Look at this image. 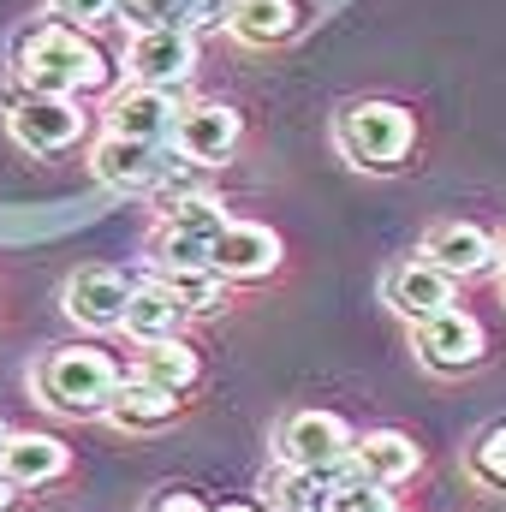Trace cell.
Wrapping results in <instances>:
<instances>
[{"instance_id":"cell-29","label":"cell","mask_w":506,"mask_h":512,"mask_svg":"<svg viewBox=\"0 0 506 512\" xmlns=\"http://www.w3.org/2000/svg\"><path fill=\"white\" fill-rule=\"evenodd\" d=\"M149 512H209V507H203L191 489H161V495L149 501Z\"/></svg>"},{"instance_id":"cell-17","label":"cell","mask_w":506,"mask_h":512,"mask_svg":"<svg viewBox=\"0 0 506 512\" xmlns=\"http://www.w3.org/2000/svg\"><path fill=\"white\" fill-rule=\"evenodd\" d=\"M298 24H304L298 0H233L227 6V30L245 48H280V42L298 36Z\"/></svg>"},{"instance_id":"cell-26","label":"cell","mask_w":506,"mask_h":512,"mask_svg":"<svg viewBox=\"0 0 506 512\" xmlns=\"http://www.w3.org/2000/svg\"><path fill=\"white\" fill-rule=\"evenodd\" d=\"M155 268H209V245L185 233H155Z\"/></svg>"},{"instance_id":"cell-23","label":"cell","mask_w":506,"mask_h":512,"mask_svg":"<svg viewBox=\"0 0 506 512\" xmlns=\"http://www.w3.org/2000/svg\"><path fill=\"white\" fill-rule=\"evenodd\" d=\"M161 280L173 286V298H179L191 316H209V310H221V304H227V292H221V274H215V268H161Z\"/></svg>"},{"instance_id":"cell-10","label":"cell","mask_w":506,"mask_h":512,"mask_svg":"<svg viewBox=\"0 0 506 512\" xmlns=\"http://www.w3.org/2000/svg\"><path fill=\"white\" fill-rule=\"evenodd\" d=\"M423 262L429 268H441L447 280H477V274H489L495 268V239L477 227V221H435L429 233H423Z\"/></svg>"},{"instance_id":"cell-5","label":"cell","mask_w":506,"mask_h":512,"mask_svg":"<svg viewBox=\"0 0 506 512\" xmlns=\"http://www.w3.org/2000/svg\"><path fill=\"white\" fill-rule=\"evenodd\" d=\"M197 72V36L191 30H173V24H137L126 48V78L143 90H185Z\"/></svg>"},{"instance_id":"cell-3","label":"cell","mask_w":506,"mask_h":512,"mask_svg":"<svg viewBox=\"0 0 506 512\" xmlns=\"http://www.w3.org/2000/svg\"><path fill=\"white\" fill-rule=\"evenodd\" d=\"M334 143L352 167H370V173H387L411 155L417 143V120L399 108V102H352L340 108L334 120Z\"/></svg>"},{"instance_id":"cell-22","label":"cell","mask_w":506,"mask_h":512,"mask_svg":"<svg viewBox=\"0 0 506 512\" xmlns=\"http://www.w3.org/2000/svg\"><path fill=\"white\" fill-rule=\"evenodd\" d=\"M334 501V483L322 477V471H280L274 477V512H328Z\"/></svg>"},{"instance_id":"cell-20","label":"cell","mask_w":506,"mask_h":512,"mask_svg":"<svg viewBox=\"0 0 506 512\" xmlns=\"http://www.w3.org/2000/svg\"><path fill=\"white\" fill-rule=\"evenodd\" d=\"M131 376L149 382V387H167V393H185V387L203 376V364H197V352H191L185 334H179V340H149V346H137Z\"/></svg>"},{"instance_id":"cell-32","label":"cell","mask_w":506,"mask_h":512,"mask_svg":"<svg viewBox=\"0 0 506 512\" xmlns=\"http://www.w3.org/2000/svg\"><path fill=\"white\" fill-rule=\"evenodd\" d=\"M215 512H256V507H245V501H233V507H215Z\"/></svg>"},{"instance_id":"cell-24","label":"cell","mask_w":506,"mask_h":512,"mask_svg":"<svg viewBox=\"0 0 506 512\" xmlns=\"http://www.w3.org/2000/svg\"><path fill=\"white\" fill-rule=\"evenodd\" d=\"M471 477H477L483 489H506V423H495V429L477 435V447H471Z\"/></svg>"},{"instance_id":"cell-4","label":"cell","mask_w":506,"mask_h":512,"mask_svg":"<svg viewBox=\"0 0 506 512\" xmlns=\"http://www.w3.org/2000/svg\"><path fill=\"white\" fill-rule=\"evenodd\" d=\"M90 126V114L78 108V96H36V90H6V131L18 149L30 155H60L72 149Z\"/></svg>"},{"instance_id":"cell-30","label":"cell","mask_w":506,"mask_h":512,"mask_svg":"<svg viewBox=\"0 0 506 512\" xmlns=\"http://www.w3.org/2000/svg\"><path fill=\"white\" fill-rule=\"evenodd\" d=\"M12 495H18V489H12V483H6V471H0V512L12 507Z\"/></svg>"},{"instance_id":"cell-7","label":"cell","mask_w":506,"mask_h":512,"mask_svg":"<svg viewBox=\"0 0 506 512\" xmlns=\"http://www.w3.org/2000/svg\"><path fill=\"white\" fill-rule=\"evenodd\" d=\"M239 137H245L239 108H227V102H191V108H179L167 143H173V155H185L197 167H221L239 149Z\"/></svg>"},{"instance_id":"cell-31","label":"cell","mask_w":506,"mask_h":512,"mask_svg":"<svg viewBox=\"0 0 506 512\" xmlns=\"http://www.w3.org/2000/svg\"><path fill=\"white\" fill-rule=\"evenodd\" d=\"M495 268H506V239H501V245H495Z\"/></svg>"},{"instance_id":"cell-16","label":"cell","mask_w":506,"mask_h":512,"mask_svg":"<svg viewBox=\"0 0 506 512\" xmlns=\"http://www.w3.org/2000/svg\"><path fill=\"white\" fill-rule=\"evenodd\" d=\"M66 459H72L66 441L60 435H36V429L6 435V447H0V471H6L12 489H42V483L66 477Z\"/></svg>"},{"instance_id":"cell-14","label":"cell","mask_w":506,"mask_h":512,"mask_svg":"<svg viewBox=\"0 0 506 512\" xmlns=\"http://www.w3.org/2000/svg\"><path fill=\"white\" fill-rule=\"evenodd\" d=\"M185 304L173 298V286L161 280V274H149V280H131V298H126V328L137 346H149V340H179L185 334Z\"/></svg>"},{"instance_id":"cell-28","label":"cell","mask_w":506,"mask_h":512,"mask_svg":"<svg viewBox=\"0 0 506 512\" xmlns=\"http://www.w3.org/2000/svg\"><path fill=\"white\" fill-rule=\"evenodd\" d=\"M120 6H126L137 24H179V12H185L191 0H120Z\"/></svg>"},{"instance_id":"cell-11","label":"cell","mask_w":506,"mask_h":512,"mask_svg":"<svg viewBox=\"0 0 506 512\" xmlns=\"http://www.w3.org/2000/svg\"><path fill=\"white\" fill-rule=\"evenodd\" d=\"M209 268L221 280H268L280 268V239L256 221H227L221 239L209 245Z\"/></svg>"},{"instance_id":"cell-2","label":"cell","mask_w":506,"mask_h":512,"mask_svg":"<svg viewBox=\"0 0 506 512\" xmlns=\"http://www.w3.org/2000/svg\"><path fill=\"white\" fill-rule=\"evenodd\" d=\"M120 387V364L96 346H60L36 364V393L42 405L66 411V417H102L108 399Z\"/></svg>"},{"instance_id":"cell-18","label":"cell","mask_w":506,"mask_h":512,"mask_svg":"<svg viewBox=\"0 0 506 512\" xmlns=\"http://www.w3.org/2000/svg\"><path fill=\"white\" fill-rule=\"evenodd\" d=\"M352 465H358L364 483L393 489V483H405V477L423 465V453H417V441L399 435V429H370L364 441H352Z\"/></svg>"},{"instance_id":"cell-33","label":"cell","mask_w":506,"mask_h":512,"mask_svg":"<svg viewBox=\"0 0 506 512\" xmlns=\"http://www.w3.org/2000/svg\"><path fill=\"white\" fill-rule=\"evenodd\" d=\"M0 447H6V423H0Z\"/></svg>"},{"instance_id":"cell-21","label":"cell","mask_w":506,"mask_h":512,"mask_svg":"<svg viewBox=\"0 0 506 512\" xmlns=\"http://www.w3.org/2000/svg\"><path fill=\"white\" fill-rule=\"evenodd\" d=\"M227 221L233 215H227V203L215 191H191V197H173L161 209V233H185V239H203V245H215Z\"/></svg>"},{"instance_id":"cell-19","label":"cell","mask_w":506,"mask_h":512,"mask_svg":"<svg viewBox=\"0 0 506 512\" xmlns=\"http://www.w3.org/2000/svg\"><path fill=\"white\" fill-rule=\"evenodd\" d=\"M102 417L120 423V429H167L179 417V393L149 387V382H137V376H120V387H114V399H108Z\"/></svg>"},{"instance_id":"cell-25","label":"cell","mask_w":506,"mask_h":512,"mask_svg":"<svg viewBox=\"0 0 506 512\" xmlns=\"http://www.w3.org/2000/svg\"><path fill=\"white\" fill-rule=\"evenodd\" d=\"M120 0H48V18L54 24H72V30H96V24H114Z\"/></svg>"},{"instance_id":"cell-13","label":"cell","mask_w":506,"mask_h":512,"mask_svg":"<svg viewBox=\"0 0 506 512\" xmlns=\"http://www.w3.org/2000/svg\"><path fill=\"white\" fill-rule=\"evenodd\" d=\"M453 286L459 280H447L441 268H429L423 256H411V262H399L393 274H387V310L393 316H405V322H423V316H441V310H453Z\"/></svg>"},{"instance_id":"cell-12","label":"cell","mask_w":506,"mask_h":512,"mask_svg":"<svg viewBox=\"0 0 506 512\" xmlns=\"http://www.w3.org/2000/svg\"><path fill=\"white\" fill-rule=\"evenodd\" d=\"M161 161H167L161 143H137V137H120V131H102L96 149H90V167L108 191H149Z\"/></svg>"},{"instance_id":"cell-15","label":"cell","mask_w":506,"mask_h":512,"mask_svg":"<svg viewBox=\"0 0 506 512\" xmlns=\"http://www.w3.org/2000/svg\"><path fill=\"white\" fill-rule=\"evenodd\" d=\"M173 120H179V96H173V90L126 84V90L108 102V131L137 137V143H167V137H173Z\"/></svg>"},{"instance_id":"cell-1","label":"cell","mask_w":506,"mask_h":512,"mask_svg":"<svg viewBox=\"0 0 506 512\" xmlns=\"http://www.w3.org/2000/svg\"><path fill=\"white\" fill-rule=\"evenodd\" d=\"M12 84L18 90H36V96H84V90H102L108 84V60H102V48L84 30L48 18L30 36H18Z\"/></svg>"},{"instance_id":"cell-9","label":"cell","mask_w":506,"mask_h":512,"mask_svg":"<svg viewBox=\"0 0 506 512\" xmlns=\"http://www.w3.org/2000/svg\"><path fill=\"white\" fill-rule=\"evenodd\" d=\"M126 298H131V280L120 268H78L60 292V310L90 328V334H114L126 322Z\"/></svg>"},{"instance_id":"cell-8","label":"cell","mask_w":506,"mask_h":512,"mask_svg":"<svg viewBox=\"0 0 506 512\" xmlns=\"http://www.w3.org/2000/svg\"><path fill=\"white\" fill-rule=\"evenodd\" d=\"M352 453V429L334 411H292L280 423V465L292 471H334Z\"/></svg>"},{"instance_id":"cell-6","label":"cell","mask_w":506,"mask_h":512,"mask_svg":"<svg viewBox=\"0 0 506 512\" xmlns=\"http://www.w3.org/2000/svg\"><path fill=\"white\" fill-rule=\"evenodd\" d=\"M483 322L471 316V310H441V316H423V322H411V352H417V364L423 370H435V376H465V370H477L483 364Z\"/></svg>"},{"instance_id":"cell-27","label":"cell","mask_w":506,"mask_h":512,"mask_svg":"<svg viewBox=\"0 0 506 512\" xmlns=\"http://www.w3.org/2000/svg\"><path fill=\"white\" fill-rule=\"evenodd\" d=\"M328 512H393V501H387V489L381 483H340L334 489V501H328Z\"/></svg>"}]
</instances>
